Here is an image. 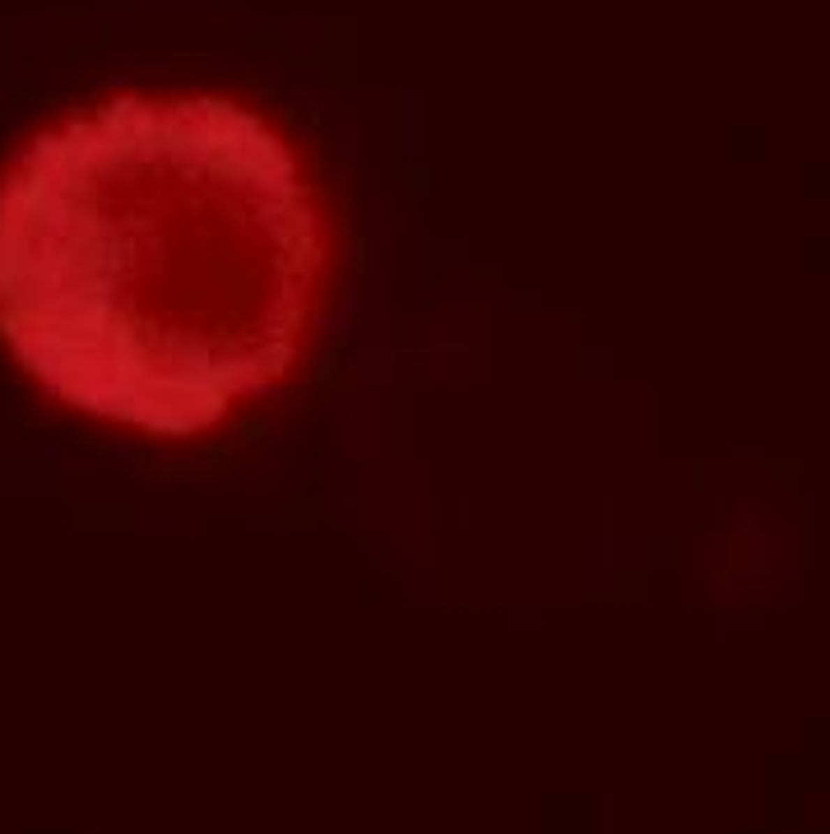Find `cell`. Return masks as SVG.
Wrapping results in <instances>:
<instances>
[{
  "label": "cell",
  "mask_w": 830,
  "mask_h": 834,
  "mask_svg": "<svg viewBox=\"0 0 830 834\" xmlns=\"http://www.w3.org/2000/svg\"><path fill=\"white\" fill-rule=\"evenodd\" d=\"M320 269L311 191L255 112L112 98L0 186V334L47 394L200 436L297 357Z\"/></svg>",
  "instance_id": "cell-1"
}]
</instances>
